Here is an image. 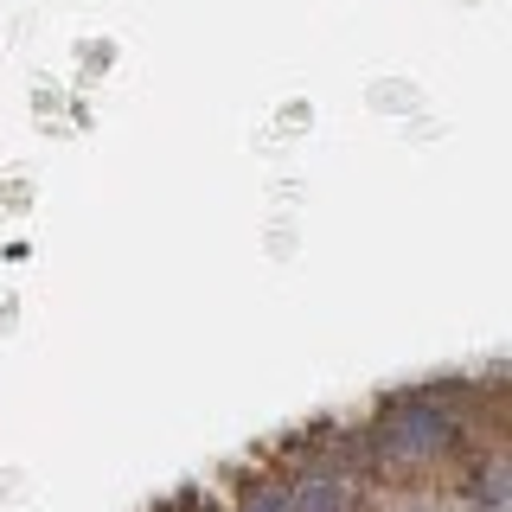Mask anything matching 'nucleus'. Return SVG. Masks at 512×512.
<instances>
[{
  "label": "nucleus",
  "instance_id": "1",
  "mask_svg": "<svg viewBox=\"0 0 512 512\" xmlns=\"http://www.w3.org/2000/svg\"><path fill=\"white\" fill-rule=\"evenodd\" d=\"M378 442H384V455H397V461H416V455H436V448L455 442V416H442V410H429V404H410V410H391V423L378 429Z\"/></svg>",
  "mask_w": 512,
  "mask_h": 512
}]
</instances>
